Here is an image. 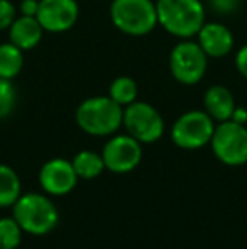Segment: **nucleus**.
Wrapping results in <instances>:
<instances>
[{
  "label": "nucleus",
  "instance_id": "nucleus-2",
  "mask_svg": "<svg viewBox=\"0 0 247 249\" xmlns=\"http://www.w3.org/2000/svg\"><path fill=\"white\" fill-rule=\"evenodd\" d=\"M76 124L90 136H112L124 121V107L107 97H90L76 108Z\"/></svg>",
  "mask_w": 247,
  "mask_h": 249
},
{
  "label": "nucleus",
  "instance_id": "nucleus-16",
  "mask_svg": "<svg viewBox=\"0 0 247 249\" xmlns=\"http://www.w3.org/2000/svg\"><path fill=\"white\" fill-rule=\"evenodd\" d=\"M24 66L22 50L12 43L0 44V76L7 80H14Z\"/></svg>",
  "mask_w": 247,
  "mask_h": 249
},
{
  "label": "nucleus",
  "instance_id": "nucleus-25",
  "mask_svg": "<svg viewBox=\"0 0 247 249\" xmlns=\"http://www.w3.org/2000/svg\"><path fill=\"white\" fill-rule=\"evenodd\" d=\"M231 121L239 122V124H244L246 125V122H247V110H246V108H242V107H235V110H234V114H232Z\"/></svg>",
  "mask_w": 247,
  "mask_h": 249
},
{
  "label": "nucleus",
  "instance_id": "nucleus-19",
  "mask_svg": "<svg viewBox=\"0 0 247 249\" xmlns=\"http://www.w3.org/2000/svg\"><path fill=\"white\" fill-rule=\"evenodd\" d=\"M20 226L14 217H2L0 219V249H16L22 241Z\"/></svg>",
  "mask_w": 247,
  "mask_h": 249
},
{
  "label": "nucleus",
  "instance_id": "nucleus-8",
  "mask_svg": "<svg viewBox=\"0 0 247 249\" xmlns=\"http://www.w3.org/2000/svg\"><path fill=\"white\" fill-rule=\"evenodd\" d=\"M215 121L205 110H188L171 127V141L181 149H200L210 144Z\"/></svg>",
  "mask_w": 247,
  "mask_h": 249
},
{
  "label": "nucleus",
  "instance_id": "nucleus-21",
  "mask_svg": "<svg viewBox=\"0 0 247 249\" xmlns=\"http://www.w3.org/2000/svg\"><path fill=\"white\" fill-rule=\"evenodd\" d=\"M16 20V5L10 0H0V31L9 29Z\"/></svg>",
  "mask_w": 247,
  "mask_h": 249
},
{
  "label": "nucleus",
  "instance_id": "nucleus-15",
  "mask_svg": "<svg viewBox=\"0 0 247 249\" xmlns=\"http://www.w3.org/2000/svg\"><path fill=\"white\" fill-rule=\"evenodd\" d=\"M71 164L75 168L78 178H83V180H93V178L100 177L102 171L105 170L102 154L90 149L76 153L75 158L71 160Z\"/></svg>",
  "mask_w": 247,
  "mask_h": 249
},
{
  "label": "nucleus",
  "instance_id": "nucleus-5",
  "mask_svg": "<svg viewBox=\"0 0 247 249\" xmlns=\"http://www.w3.org/2000/svg\"><path fill=\"white\" fill-rule=\"evenodd\" d=\"M210 146L218 161L229 166H242L247 163V127L234 121L218 122Z\"/></svg>",
  "mask_w": 247,
  "mask_h": 249
},
{
  "label": "nucleus",
  "instance_id": "nucleus-6",
  "mask_svg": "<svg viewBox=\"0 0 247 249\" xmlns=\"http://www.w3.org/2000/svg\"><path fill=\"white\" fill-rule=\"evenodd\" d=\"M122 125L134 139L141 144H152L159 141L165 132V119L148 102H132L124 107Z\"/></svg>",
  "mask_w": 247,
  "mask_h": 249
},
{
  "label": "nucleus",
  "instance_id": "nucleus-11",
  "mask_svg": "<svg viewBox=\"0 0 247 249\" xmlns=\"http://www.w3.org/2000/svg\"><path fill=\"white\" fill-rule=\"evenodd\" d=\"M78 175L73 168L71 161L65 158H53L46 161L39 170V183L48 195L61 197L66 195L76 187Z\"/></svg>",
  "mask_w": 247,
  "mask_h": 249
},
{
  "label": "nucleus",
  "instance_id": "nucleus-24",
  "mask_svg": "<svg viewBox=\"0 0 247 249\" xmlns=\"http://www.w3.org/2000/svg\"><path fill=\"white\" fill-rule=\"evenodd\" d=\"M37 9H39V0H22V3H20V12H22V16L36 17Z\"/></svg>",
  "mask_w": 247,
  "mask_h": 249
},
{
  "label": "nucleus",
  "instance_id": "nucleus-10",
  "mask_svg": "<svg viewBox=\"0 0 247 249\" xmlns=\"http://www.w3.org/2000/svg\"><path fill=\"white\" fill-rule=\"evenodd\" d=\"M76 0H39L36 19L46 33H66L78 20Z\"/></svg>",
  "mask_w": 247,
  "mask_h": 249
},
{
  "label": "nucleus",
  "instance_id": "nucleus-9",
  "mask_svg": "<svg viewBox=\"0 0 247 249\" xmlns=\"http://www.w3.org/2000/svg\"><path fill=\"white\" fill-rule=\"evenodd\" d=\"M102 158L105 168L112 173L124 175L137 168L142 160L141 142L131 134H117L107 141L103 146Z\"/></svg>",
  "mask_w": 247,
  "mask_h": 249
},
{
  "label": "nucleus",
  "instance_id": "nucleus-22",
  "mask_svg": "<svg viewBox=\"0 0 247 249\" xmlns=\"http://www.w3.org/2000/svg\"><path fill=\"white\" fill-rule=\"evenodd\" d=\"M235 66H237V71L247 80V44H244L235 54Z\"/></svg>",
  "mask_w": 247,
  "mask_h": 249
},
{
  "label": "nucleus",
  "instance_id": "nucleus-13",
  "mask_svg": "<svg viewBox=\"0 0 247 249\" xmlns=\"http://www.w3.org/2000/svg\"><path fill=\"white\" fill-rule=\"evenodd\" d=\"M203 107L205 112L214 121L224 122V121H231L237 105H235L234 93L227 87L212 85L210 89H207V92L203 95Z\"/></svg>",
  "mask_w": 247,
  "mask_h": 249
},
{
  "label": "nucleus",
  "instance_id": "nucleus-14",
  "mask_svg": "<svg viewBox=\"0 0 247 249\" xmlns=\"http://www.w3.org/2000/svg\"><path fill=\"white\" fill-rule=\"evenodd\" d=\"M43 26L39 20L33 16H20L16 17L12 26L9 27V39L12 44L20 48L22 51L33 50L43 39Z\"/></svg>",
  "mask_w": 247,
  "mask_h": 249
},
{
  "label": "nucleus",
  "instance_id": "nucleus-7",
  "mask_svg": "<svg viewBox=\"0 0 247 249\" xmlns=\"http://www.w3.org/2000/svg\"><path fill=\"white\" fill-rule=\"evenodd\" d=\"M208 56L198 43L183 39L171 50L169 71L173 78L183 85H197L207 73Z\"/></svg>",
  "mask_w": 247,
  "mask_h": 249
},
{
  "label": "nucleus",
  "instance_id": "nucleus-4",
  "mask_svg": "<svg viewBox=\"0 0 247 249\" xmlns=\"http://www.w3.org/2000/svg\"><path fill=\"white\" fill-rule=\"evenodd\" d=\"M110 19L127 36H146L158 26L156 3L151 0H114L110 3Z\"/></svg>",
  "mask_w": 247,
  "mask_h": 249
},
{
  "label": "nucleus",
  "instance_id": "nucleus-23",
  "mask_svg": "<svg viewBox=\"0 0 247 249\" xmlns=\"http://www.w3.org/2000/svg\"><path fill=\"white\" fill-rule=\"evenodd\" d=\"M239 0H212V5L218 12H232L237 7Z\"/></svg>",
  "mask_w": 247,
  "mask_h": 249
},
{
  "label": "nucleus",
  "instance_id": "nucleus-1",
  "mask_svg": "<svg viewBox=\"0 0 247 249\" xmlns=\"http://www.w3.org/2000/svg\"><path fill=\"white\" fill-rule=\"evenodd\" d=\"M158 24L181 39L197 36L205 24V7L200 0H158Z\"/></svg>",
  "mask_w": 247,
  "mask_h": 249
},
{
  "label": "nucleus",
  "instance_id": "nucleus-12",
  "mask_svg": "<svg viewBox=\"0 0 247 249\" xmlns=\"http://www.w3.org/2000/svg\"><path fill=\"white\" fill-rule=\"evenodd\" d=\"M197 37V43L208 58H224L234 48V34L220 22H205Z\"/></svg>",
  "mask_w": 247,
  "mask_h": 249
},
{
  "label": "nucleus",
  "instance_id": "nucleus-17",
  "mask_svg": "<svg viewBox=\"0 0 247 249\" xmlns=\"http://www.w3.org/2000/svg\"><path fill=\"white\" fill-rule=\"evenodd\" d=\"M20 195L19 175L7 164H0V207H12Z\"/></svg>",
  "mask_w": 247,
  "mask_h": 249
},
{
  "label": "nucleus",
  "instance_id": "nucleus-20",
  "mask_svg": "<svg viewBox=\"0 0 247 249\" xmlns=\"http://www.w3.org/2000/svg\"><path fill=\"white\" fill-rule=\"evenodd\" d=\"M17 102V90L12 80L0 76V119H5L12 114Z\"/></svg>",
  "mask_w": 247,
  "mask_h": 249
},
{
  "label": "nucleus",
  "instance_id": "nucleus-18",
  "mask_svg": "<svg viewBox=\"0 0 247 249\" xmlns=\"http://www.w3.org/2000/svg\"><path fill=\"white\" fill-rule=\"evenodd\" d=\"M137 83L131 76H117L109 87V97L120 107H127L132 102L137 100Z\"/></svg>",
  "mask_w": 247,
  "mask_h": 249
},
{
  "label": "nucleus",
  "instance_id": "nucleus-3",
  "mask_svg": "<svg viewBox=\"0 0 247 249\" xmlns=\"http://www.w3.org/2000/svg\"><path fill=\"white\" fill-rule=\"evenodd\" d=\"M12 217L20 229L33 236H44L58 226L60 213L51 198L43 194H26L12 205Z\"/></svg>",
  "mask_w": 247,
  "mask_h": 249
}]
</instances>
